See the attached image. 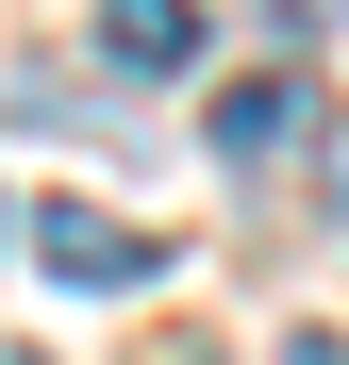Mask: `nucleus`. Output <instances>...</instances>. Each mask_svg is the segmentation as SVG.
I'll use <instances>...</instances> for the list:
<instances>
[{
    "label": "nucleus",
    "instance_id": "nucleus-1",
    "mask_svg": "<svg viewBox=\"0 0 349 365\" xmlns=\"http://www.w3.org/2000/svg\"><path fill=\"white\" fill-rule=\"evenodd\" d=\"M17 250L67 282V299H133V282L166 266L150 232H133V216H100V200H34V216H17Z\"/></svg>",
    "mask_w": 349,
    "mask_h": 365
},
{
    "label": "nucleus",
    "instance_id": "nucleus-2",
    "mask_svg": "<svg viewBox=\"0 0 349 365\" xmlns=\"http://www.w3.org/2000/svg\"><path fill=\"white\" fill-rule=\"evenodd\" d=\"M200 133H216L233 166H283V150L316 133V100H300V67H250V83H216V116H200Z\"/></svg>",
    "mask_w": 349,
    "mask_h": 365
},
{
    "label": "nucleus",
    "instance_id": "nucleus-3",
    "mask_svg": "<svg viewBox=\"0 0 349 365\" xmlns=\"http://www.w3.org/2000/svg\"><path fill=\"white\" fill-rule=\"evenodd\" d=\"M200 34H216L200 0H100V50H116V67H150V83H183Z\"/></svg>",
    "mask_w": 349,
    "mask_h": 365
},
{
    "label": "nucleus",
    "instance_id": "nucleus-4",
    "mask_svg": "<svg viewBox=\"0 0 349 365\" xmlns=\"http://www.w3.org/2000/svg\"><path fill=\"white\" fill-rule=\"evenodd\" d=\"M283 365H349V349H333V332H283Z\"/></svg>",
    "mask_w": 349,
    "mask_h": 365
},
{
    "label": "nucleus",
    "instance_id": "nucleus-5",
    "mask_svg": "<svg viewBox=\"0 0 349 365\" xmlns=\"http://www.w3.org/2000/svg\"><path fill=\"white\" fill-rule=\"evenodd\" d=\"M0 250H17V200H0Z\"/></svg>",
    "mask_w": 349,
    "mask_h": 365
},
{
    "label": "nucleus",
    "instance_id": "nucleus-6",
    "mask_svg": "<svg viewBox=\"0 0 349 365\" xmlns=\"http://www.w3.org/2000/svg\"><path fill=\"white\" fill-rule=\"evenodd\" d=\"M166 365H216V349H166Z\"/></svg>",
    "mask_w": 349,
    "mask_h": 365
}]
</instances>
